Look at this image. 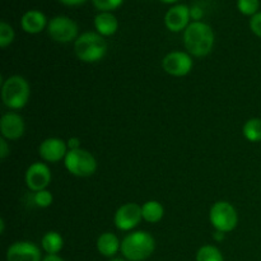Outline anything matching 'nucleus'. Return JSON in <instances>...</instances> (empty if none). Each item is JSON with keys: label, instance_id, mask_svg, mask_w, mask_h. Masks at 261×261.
Returning <instances> with one entry per match:
<instances>
[{"label": "nucleus", "instance_id": "obj_1", "mask_svg": "<svg viewBox=\"0 0 261 261\" xmlns=\"http://www.w3.org/2000/svg\"><path fill=\"white\" fill-rule=\"evenodd\" d=\"M184 45L188 53L195 58L209 55L214 46V32L209 24L204 22L190 23L184 31Z\"/></svg>", "mask_w": 261, "mask_h": 261}, {"label": "nucleus", "instance_id": "obj_2", "mask_svg": "<svg viewBox=\"0 0 261 261\" xmlns=\"http://www.w3.org/2000/svg\"><path fill=\"white\" fill-rule=\"evenodd\" d=\"M155 250V240L149 232L135 231L126 234L121 241L122 257L127 261H145Z\"/></svg>", "mask_w": 261, "mask_h": 261}, {"label": "nucleus", "instance_id": "obj_3", "mask_svg": "<svg viewBox=\"0 0 261 261\" xmlns=\"http://www.w3.org/2000/svg\"><path fill=\"white\" fill-rule=\"evenodd\" d=\"M76 58L83 63H98L107 53V43L103 36L97 32H84L74 42Z\"/></svg>", "mask_w": 261, "mask_h": 261}, {"label": "nucleus", "instance_id": "obj_4", "mask_svg": "<svg viewBox=\"0 0 261 261\" xmlns=\"http://www.w3.org/2000/svg\"><path fill=\"white\" fill-rule=\"evenodd\" d=\"M31 88L28 82L20 75H12L3 82L2 99L9 110H20L28 103Z\"/></svg>", "mask_w": 261, "mask_h": 261}, {"label": "nucleus", "instance_id": "obj_5", "mask_svg": "<svg viewBox=\"0 0 261 261\" xmlns=\"http://www.w3.org/2000/svg\"><path fill=\"white\" fill-rule=\"evenodd\" d=\"M64 165L69 173L76 177H89L97 171V161L87 149L69 150L64 160Z\"/></svg>", "mask_w": 261, "mask_h": 261}, {"label": "nucleus", "instance_id": "obj_6", "mask_svg": "<svg viewBox=\"0 0 261 261\" xmlns=\"http://www.w3.org/2000/svg\"><path fill=\"white\" fill-rule=\"evenodd\" d=\"M209 219L216 231L228 233L237 227L239 214H237L236 208L231 203L221 200L212 205L211 212H209Z\"/></svg>", "mask_w": 261, "mask_h": 261}, {"label": "nucleus", "instance_id": "obj_7", "mask_svg": "<svg viewBox=\"0 0 261 261\" xmlns=\"http://www.w3.org/2000/svg\"><path fill=\"white\" fill-rule=\"evenodd\" d=\"M47 33L54 41L60 43L75 42L78 36V24L71 18L58 15L54 17L47 24Z\"/></svg>", "mask_w": 261, "mask_h": 261}, {"label": "nucleus", "instance_id": "obj_8", "mask_svg": "<svg viewBox=\"0 0 261 261\" xmlns=\"http://www.w3.org/2000/svg\"><path fill=\"white\" fill-rule=\"evenodd\" d=\"M193 58L189 53L184 51H172L167 54L162 60V68L167 74L172 76H185L193 69Z\"/></svg>", "mask_w": 261, "mask_h": 261}, {"label": "nucleus", "instance_id": "obj_9", "mask_svg": "<svg viewBox=\"0 0 261 261\" xmlns=\"http://www.w3.org/2000/svg\"><path fill=\"white\" fill-rule=\"evenodd\" d=\"M143 219L142 206L137 203H126L120 206L114 216V223L120 231H132Z\"/></svg>", "mask_w": 261, "mask_h": 261}, {"label": "nucleus", "instance_id": "obj_10", "mask_svg": "<svg viewBox=\"0 0 261 261\" xmlns=\"http://www.w3.org/2000/svg\"><path fill=\"white\" fill-rule=\"evenodd\" d=\"M51 171L47 165L42 162H35L25 171V185L33 193L46 190L51 182Z\"/></svg>", "mask_w": 261, "mask_h": 261}, {"label": "nucleus", "instance_id": "obj_11", "mask_svg": "<svg viewBox=\"0 0 261 261\" xmlns=\"http://www.w3.org/2000/svg\"><path fill=\"white\" fill-rule=\"evenodd\" d=\"M40 247L30 241H17L7 250V261H42Z\"/></svg>", "mask_w": 261, "mask_h": 261}, {"label": "nucleus", "instance_id": "obj_12", "mask_svg": "<svg viewBox=\"0 0 261 261\" xmlns=\"http://www.w3.org/2000/svg\"><path fill=\"white\" fill-rule=\"evenodd\" d=\"M69 149L65 140L60 138H47L38 147V154L45 162L58 163L65 160Z\"/></svg>", "mask_w": 261, "mask_h": 261}, {"label": "nucleus", "instance_id": "obj_13", "mask_svg": "<svg viewBox=\"0 0 261 261\" xmlns=\"http://www.w3.org/2000/svg\"><path fill=\"white\" fill-rule=\"evenodd\" d=\"M25 130V124L23 117L17 112H7L0 120V132L2 138L7 140H18L23 137Z\"/></svg>", "mask_w": 261, "mask_h": 261}, {"label": "nucleus", "instance_id": "obj_14", "mask_svg": "<svg viewBox=\"0 0 261 261\" xmlns=\"http://www.w3.org/2000/svg\"><path fill=\"white\" fill-rule=\"evenodd\" d=\"M190 17L191 13L189 7L184 4L175 5L166 13L165 24L171 32H180L188 28Z\"/></svg>", "mask_w": 261, "mask_h": 261}, {"label": "nucleus", "instance_id": "obj_15", "mask_svg": "<svg viewBox=\"0 0 261 261\" xmlns=\"http://www.w3.org/2000/svg\"><path fill=\"white\" fill-rule=\"evenodd\" d=\"M47 24L48 23L45 14L40 10H28L23 14L22 19H20V25H22L23 31L31 33V35L40 33L41 31L45 30Z\"/></svg>", "mask_w": 261, "mask_h": 261}, {"label": "nucleus", "instance_id": "obj_16", "mask_svg": "<svg viewBox=\"0 0 261 261\" xmlns=\"http://www.w3.org/2000/svg\"><path fill=\"white\" fill-rule=\"evenodd\" d=\"M97 250L105 257L114 259L115 255L121 250V241L112 232H105L97 239Z\"/></svg>", "mask_w": 261, "mask_h": 261}, {"label": "nucleus", "instance_id": "obj_17", "mask_svg": "<svg viewBox=\"0 0 261 261\" xmlns=\"http://www.w3.org/2000/svg\"><path fill=\"white\" fill-rule=\"evenodd\" d=\"M94 27H96L97 33L106 37V36H112L116 33L119 22L116 17L110 12H101L94 18Z\"/></svg>", "mask_w": 261, "mask_h": 261}, {"label": "nucleus", "instance_id": "obj_18", "mask_svg": "<svg viewBox=\"0 0 261 261\" xmlns=\"http://www.w3.org/2000/svg\"><path fill=\"white\" fill-rule=\"evenodd\" d=\"M41 247L47 255H58L64 247V239L55 231L46 232L41 239Z\"/></svg>", "mask_w": 261, "mask_h": 261}, {"label": "nucleus", "instance_id": "obj_19", "mask_svg": "<svg viewBox=\"0 0 261 261\" xmlns=\"http://www.w3.org/2000/svg\"><path fill=\"white\" fill-rule=\"evenodd\" d=\"M143 219L148 223H158L165 216V208L157 200H148L142 205Z\"/></svg>", "mask_w": 261, "mask_h": 261}, {"label": "nucleus", "instance_id": "obj_20", "mask_svg": "<svg viewBox=\"0 0 261 261\" xmlns=\"http://www.w3.org/2000/svg\"><path fill=\"white\" fill-rule=\"evenodd\" d=\"M244 137L249 142L259 143L261 142V119L260 117H252L245 122L242 127Z\"/></svg>", "mask_w": 261, "mask_h": 261}, {"label": "nucleus", "instance_id": "obj_21", "mask_svg": "<svg viewBox=\"0 0 261 261\" xmlns=\"http://www.w3.org/2000/svg\"><path fill=\"white\" fill-rule=\"evenodd\" d=\"M196 261H224V257L218 247L204 245L196 252Z\"/></svg>", "mask_w": 261, "mask_h": 261}, {"label": "nucleus", "instance_id": "obj_22", "mask_svg": "<svg viewBox=\"0 0 261 261\" xmlns=\"http://www.w3.org/2000/svg\"><path fill=\"white\" fill-rule=\"evenodd\" d=\"M14 30L7 22L0 23V46L5 48L14 41Z\"/></svg>", "mask_w": 261, "mask_h": 261}, {"label": "nucleus", "instance_id": "obj_23", "mask_svg": "<svg viewBox=\"0 0 261 261\" xmlns=\"http://www.w3.org/2000/svg\"><path fill=\"white\" fill-rule=\"evenodd\" d=\"M54 196L48 190H41L33 194V203L38 208H48L53 204Z\"/></svg>", "mask_w": 261, "mask_h": 261}, {"label": "nucleus", "instance_id": "obj_24", "mask_svg": "<svg viewBox=\"0 0 261 261\" xmlns=\"http://www.w3.org/2000/svg\"><path fill=\"white\" fill-rule=\"evenodd\" d=\"M237 7H239V10L245 15H255L256 13H259L260 3L259 0H239L237 2Z\"/></svg>", "mask_w": 261, "mask_h": 261}, {"label": "nucleus", "instance_id": "obj_25", "mask_svg": "<svg viewBox=\"0 0 261 261\" xmlns=\"http://www.w3.org/2000/svg\"><path fill=\"white\" fill-rule=\"evenodd\" d=\"M94 7L101 12H110L116 8H119L122 4L124 0H92Z\"/></svg>", "mask_w": 261, "mask_h": 261}, {"label": "nucleus", "instance_id": "obj_26", "mask_svg": "<svg viewBox=\"0 0 261 261\" xmlns=\"http://www.w3.org/2000/svg\"><path fill=\"white\" fill-rule=\"evenodd\" d=\"M250 28L257 37L261 38V12L252 15L250 19Z\"/></svg>", "mask_w": 261, "mask_h": 261}, {"label": "nucleus", "instance_id": "obj_27", "mask_svg": "<svg viewBox=\"0 0 261 261\" xmlns=\"http://www.w3.org/2000/svg\"><path fill=\"white\" fill-rule=\"evenodd\" d=\"M9 154H10V148L9 145H8L7 139L2 138V139H0V158L4 161Z\"/></svg>", "mask_w": 261, "mask_h": 261}, {"label": "nucleus", "instance_id": "obj_28", "mask_svg": "<svg viewBox=\"0 0 261 261\" xmlns=\"http://www.w3.org/2000/svg\"><path fill=\"white\" fill-rule=\"evenodd\" d=\"M66 145H68V149L69 150H74V149H79L81 148V140L79 138L73 137L66 142Z\"/></svg>", "mask_w": 261, "mask_h": 261}, {"label": "nucleus", "instance_id": "obj_29", "mask_svg": "<svg viewBox=\"0 0 261 261\" xmlns=\"http://www.w3.org/2000/svg\"><path fill=\"white\" fill-rule=\"evenodd\" d=\"M60 2L63 3V4L69 5V7H76V5L84 4L87 0H60Z\"/></svg>", "mask_w": 261, "mask_h": 261}, {"label": "nucleus", "instance_id": "obj_30", "mask_svg": "<svg viewBox=\"0 0 261 261\" xmlns=\"http://www.w3.org/2000/svg\"><path fill=\"white\" fill-rule=\"evenodd\" d=\"M42 261H64V259L59 256V255H46Z\"/></svg>", "mask_w": 261, "mask_h": 261}, {"label": "nucleus", "instance_id": "obj_31", "mask_svg": "<svg viewBox=\"0 0 261 261\" xmlns=\"http://www.w3.org/2000/svg\"><path fill=\"white\" fill-rule=\"evenodd\" d=\"M224 236H226V233H223V232L221 231H216L213 233V239L216 240V241H222V240L224 239Z\"/></svg>", "mask_w": 261, "mask_h": 261}, {"label": "nucleus", "instance_id": "obj_32", "mask_svg": "<svg viewBox=\"0 0 261 261\" xmlns=\"http://www.w3.org/2000/svg\"><path fill=\"white\" fill-rule=\"evenodd\" d=\"M190 13H191V15H193L194 18H196V19H198V18H200L201 17V9H199V8H193V10H190Z\"/></svg>", "mask_w": 261, "mask_h": 261}, {"label": "nucleus", "instance_id": "obj_33", "mask_svg": "<svg viewBox=\"0 0 261 261\" xmlns=\"http://www.w3.org/2000/svg\"><path fill=\"white\" fill-rule=\"evenodd\" d=\"M4 232H5V222H4V219H0V233L2 234H4Z\"/></svg>", "mask_w": 261, "mask_h": 261}, {"label": "nucleus", "instance_id": "obj_34", "mask_svg": "<svg viewBox=\"0 0 261 261\" xmlns=\"http://www.w3.org/2000/svg\"><path fill=\"white\" fill-rule=\"evenodd\" d=\"M110 261H127V260L122 259V257H114V259H111Z\"/></svg>", "mask_w": 261, "mask_h": 261}, {"label": "nucleus", "instance_id": "obj_35", "mask_svg": "<svg viewBox=\"0 0 261 261\" xmlns=\"http://www.w3.org/2000/svg\"><path fill=\"white\" fill-rule=\"evenodd\" d=\"M161 2L167 3V4H171V3H176V2H177V0H161Z\"/></svg>", "mask_w": 261, "mask_h": 261}]
</instances>
